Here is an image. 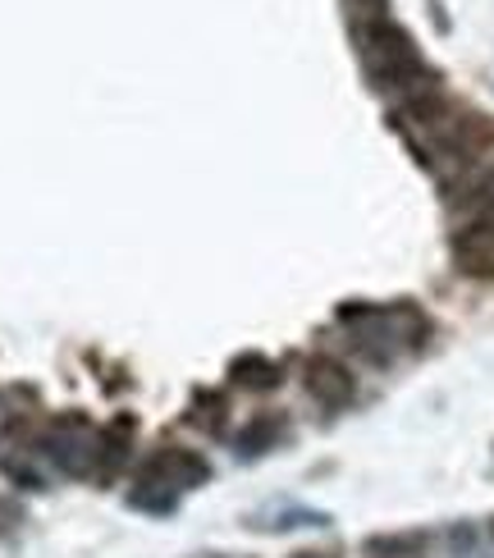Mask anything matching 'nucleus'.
Instances as JSON below:
<instances>
[{
    "label": "nucleus",
    "mask_w": 494,
    "mask_h": 558,
    "mask_svg": "<svg viewBox=\"0 0 494 558\" xmlns=\"http://www.w3.org/2000/svg\"><path fill=\"white\" fill-rule=\"evenodd\" d=\"M362 60H366V74L375 78V87H403V92L431 87V74H426V64H421L412 37L381 10H375L362 28Z\"/></svg>",
    "instance_id": "obj_1"
},
{
    "label": "nucleus",
    "mask_w": 494,
    "mask_h": 558,
    "mask_svg": "<svg viewBox=\"0 0 494 558\" xmlns=\"http://www.w3.org/2000/svg\"><path fill=\"white\" fill-rule=\"evenodd\" d=\"M302 385H308V393L321 403V408H348L352 399H358V380H352V371L335 357H312L308 362V376H302Z\"/></svg>",
    "instance_id": "obj_2"
},
{
    "label": "nucleus",
    "mask_w": 494,
    "mask_h": 558,
    "mask_svg": "<svg viewBox=\"0 0 494 558\" xmlns=\"http://www.w3.org/2000/svg\"><path fill=\"white\" fill-rule=\"evenodd\" d=\"M206 481V462L188 449H160L156 458H147L143 468V490H183V485Z\"/></svg>",
    "instance_id": "obj_3"
},
{
    "label": "nucleus",
    "mask_w": 494,
    "mask_h": 558,
    "mask_svg": "<svg viewBox=\"0 0 494 558\" xmlns=\"http://www.w3.org/2000/svg\"><path fill=\"white\" fill-rule=\"evenodd\" d=\"M454 262L462 275L472 279H494V225L477 220V225H462L454 234Z\"/></svg>",
    "instance_id": "obj_4"
},
{
    "label": "nucleus",
    "mask_w": 494,
    "mask_h": 558,
    "mask_svg": "<svg viewBox=\"0 0 494 558\" xmlns=\"http://www.w3.org/2000/svg\"><path fill=\"white\" fill-rule=\"evenodd\" d=\"M279 435H285V416H256V422L243 430L239 445H243V453H262V449L275 445Z\"/></svg>",
    "instance_id": "obj_5"
},
{
    "label": "nucleus",
    "mask_w": 494,
    "mask_h": 558,
    "mask_svg": "<svg viewBox=\"0 0 494 558\" xmlns=\"http://www.w3.org/2000/svg\"><path fill=\"white\" fill-rule=\"evenodd\" d=\"M239 371H243V376H239V380H243V385H252V389H270V385L279 380V371H275L270 362H262V357H252V362H243Z\"/></svg>",
    "instance_id": "obj_6"
},
{
    "label": "nucleus",
    "mask_w": 494,
    "mask_h": 558,
    "mask_svg": "<svg viewBox=\"0 0 494 558\" xmlns=\"http://www.w3.org/2000/svg\"><path fill=\"white\" fill-rule=\"evenodd\" d=\"M417 545H421L417 536H412V541H408V536H398V541H366V554H371V558H398V554H408V549H417Z\"/></svg>",
    "instance_id": "obj_7"
},
{
    "label": "nucleus",
    "mask_w": 494,
    "mask_h": 558,
    "mask_svg": "<svg viewBox=\"0 0 494 558\" xmlns=\"http://www.w3.org/2000/svg\"><path fill=\"white\" fill-rule=\"evenodd\" d=\"M477 193H481V202H485V206H494V170L481 179V189H477Z\"/></svg>",
    "instance_id": "obj_8"
},
{
    "label": "nucleus",
    "mask_w": 494,
    "mask_h": 558,
    "mask_svg": "<svg viewBox=\"0 0 494 558\" xmlns=\"http://www.w3.org/2000/svg\"><path fill=\"white\" fill-rule=\"evenodd\" d=\"M293 558H335V554H316V549H302V554H293Z\"/></svg>",
    "instance_id": "obj_9"
},
{
    "label": "nucleus",
    "mask_w": 494,
    "mask_h": 558,
    "mask_svg": "<svg viewBox=\"0 0 494 558\" xmlns=\"http://www.w3.org/2000/svg\"><path fill=\"white\" fill-rule=\"evenodd\" d=\"M366 5H375V10H381V5H385V0H366Z\"/></svg>",
    "instance_id": "obj_10"
},
{
    "label": "nucleus",
    "mask_w": 494,
    "mask_h": 558,
    "mask_svg": "<svg viewBox=\"0 0 494 558\" xmlns=\"http://www.w3.org/2000/svg\"><path fill=\"white\" fill-rule=\"evenodd\" d=\"M490 531H494V526H490Z\"/></svg>",
    "instance_id": "obj_11"
}]
</instances>
